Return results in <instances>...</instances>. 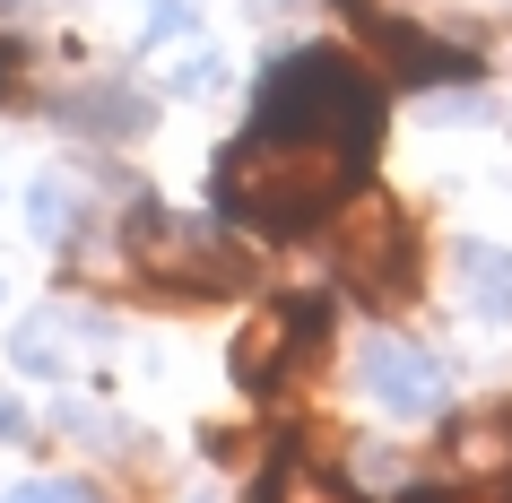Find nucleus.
Wrapping results in <instances>:
<instances>
[{
  "label": "nucleus",
  "instance_id": "nucleus-1",
  "mask_svg": "<svg viewBox=\"0 0 512 503\" xmlns=\"http://www.w3.org/2000/svg\"><path fill=\"white\" fill-rule=\"evenodd\" d=\"M374 148H348V139H243L217 157V209L252 226V235L270 243H296L313 235L330 209H339V191L365 174Z\"/></svg>",
  "mask_w": 512,
  "mask_h": 503
},
{
  "label": "nucleus",
  "instance_id": "nucleus-2",
  "mask_svg": "<svg viewBox=\"0 0 512 503\" xmlns=\"http://www.w3.org/2000/svg\"><path fill=\"white\" fill-rule=\"evenodd\" d=\"M252 139H348V148H374L382 139L374 70L356 53H339V44H304V53L270 61L261 96H252Z\"/></svg>",
  "mask_w": 512,
  "mask_h": 503
},
{
  "label": "nucleus",
  "instance_id": "nucleus-3",
  "mask_svg": "<svg viewBox=\"0 0 512 503\" xmlns=\"http://www.w3.org/2000/svg\"><path fill=\"white\" fill-rule=\"evenodd\" d=\"M330 261H339V287H348L356 304L391 313V304H408V295H417V226H408L400 200L365 191V200H348V209H339Z\"/></svg>",
  "mask_w": 512,
  "mask_h": 503
},
{
  "label": "nucleus",
  "instance_id": "nucleus-4",
  "mask_svg": "<svg viewBox=\"0 0 512 503\" xmlns=\"http://www.w3.org/2000/svg\"><path fill=\"white\" fill-rule=\"evenodd\" d=\"M122 243H131V269H139V278H157V295H174V304H209V295H235L243 287L235 252L209 243L200 226H183V217H165V209H139Z\"/></svg>",
  "mask_w": 512,
  "mask_h": 503
},
{
  "label": "nucleus",
  "instance_id": "nucleus-5",
  "mask_svg": "<svg viewBox=\"0 0 512 503\" xmlns=\"http://www.w3.org/2000/svg\"><path fill=\"white\" fill-rule=\"evenodd\" d=\"M348 27L365 35V53L391 70V79L408 87H434V79H478V53L469 44H443V35H426L417 18H391L382 0H348Z\"/></svg>",
  "mask_w": 512,
  "mask_h": 503
},
{
  "label": "nucleus",
  "instance_id": "nucleus-6",
  "mask_svg": "<svg viewBox=\"0 0 512 503\" xmlns=\"http://www.w3.org/2000/svg\"><path fill=\"white\" fill-rule=\"evenodd\" d=\"M313 347H322V304H270V313L243 321V339H235V382H243V391H278V382H287Z\"/></svg>",
  "mask_w": 512,
  "mask_h": 503
},
{
  "label": "nucleus",
  "instance_id": "nucleus-7",
  "mask_svg": "<svg viewBox=\"0 0 512 503\" xmlns=\"http://www.w3.org/2000/svg\"><path fill=\"white\" fill-rule=\"evenodd\" d=\"M356 382H365V399L391 408V417H434V408L452 399V373L434 365L426 347H408V339H365Z\"/></svg>",
  "mask_w": 512,
  "mask_h": 503
},
{
  "label": "nucleus",
  "instance_id": "nucleus-8",
  "mask_svg": "<svg viewBox=\"0 0 512 503\" xmlns=\"http://www.w3.org/2000/svg\"><path fill=\"white\" fill-rule=\"evenodd\" d=\"M61 122H79L87 139H139L148 122H157V105H148L139 87L105 79V87H79V96H61Z\"/></svg>",
  "mask_w": 512,
  "mask_h": 503
},
{
  "label": "nucleus",
  "instance_id": "nucleus-9",
  "mask_svg": "<svg viewBox=\"0 0 512 503\" xmlns=\"http://www.w3.org/2000/svg\"><path fill=\"white\" fill-rule=\"evenodd\" d=\"M460 287L486 321H512V252L504 243H460Z\"/></svg>",
  "mask_w": 512,
  "mask_h": 503
},
{
  "label": "nucleus",
  "instance_id": "nucleus-10",
  "mask_svg": "<svg viewBox=\"0 0 512 503\" xmlns=\"http://www.w3.org/2000/svg\"><path fill=\"white\" fill-rule=\"evenodd\" d=\"M27 226L44 243H70L87 226V191L70 183V174H35V183H27Z\"/></svg>",
  "mask_w": 512,
  "mask_h": 503
},
{
  "label": "nucleus",
  "instance_id": "nucleus-11",
  "mask_svg": "<svg viewBox=\"0 0 512 503\" xmlns=\"http://www.w3.org/2000/svg\"><path fill=\"white\" fill-rule=\"evenodd\" d=\"M70 330H79L70 313H35L27 330H18V365H27V373H61V356H70Z\"/></svg>",
  "mask_w": 512,
  "mask_h": 503
},
{
  "label": "nucleus",
  "instance_id": "nucleus-12",
  "mask_svg": "<svg viewBox=\"0 0 512 503\" xmlns=\"http://www.w3.org/2000/svg\"><path fill=\"white\" fill-rule=\"evenodd\" d=\"M261 503H356L339 477H322V469H278L270 486H261Z\"/></svg>",
  "mask_w": 512,
  "mask_h": 503
},
{
  "label": "nucleus",
  "instance_id": "nucleus-13",
  "mask_svg": "<svg viewBox=\"0 0 512 503\" xmlns=\"http://www.w3.org/2000/svg\"><path fill=\"white\" fill-rule=\"evenodd\" d=\"M400 503H512V477H478V486H408Z\"/></svg>",
  "mask_w": 512,
  "mask_h": 503
},
{
  "label": "nucleus",
  "instance_id": "nucleus-14",
  "mask_svg": "<svg viewBox=\"0 0 512 503\" xmlns=\"http://www.w3.org/2000/svg\"><path fill=\"white\" fill-rule=\"evenodd\" d=\"M217 79H226V61H217L209 44H200V53H183V61H174V87H183V96H209Z\"/></svg>",
  "mask_w": 512,
  "mask_h": 503
},
{
  "label": "nucleus",
  "instance_id": "nucleus-15",
  "mask_svg": "<svg viewBox=\"0 0 512 503\" xmlns=\"http://www.w3.org/2000/svg\"><path fill=\"white\" fill-rule=\"evenodd\" d=\"M9 503H96V495H87V486H18Z\"/></svg>",
  "mask_w": 512,
  "mask_h": 503
},
{
  "label": "nucleus",
  "instance_id": "nucleus-16",
  "mask_svg": "<svg viewBox=\"0 0 512 503\" xmlns=\"http://www.w3.org/2000/svg\"><path fill=\"white\" fill-rule=\"evenodd\" d=\"M18 434H27V417H18V399L0 391V443H18Z\"/></svg>",
  "mask_w": 512,
  "mask_h": 503
},
{
  "label": "nucleus",
  "instance_id": "nucleus-17",
  "mask_svg": "<svg viewBox=\"0 0 512 503\" xmlns=\"http://www.w3.org/2000/svg\"><path fill=\"white\" fill-rule=\"evenodd\" d=\"M18 9H27V0H0V18H18Z\"/></svg>",
  "mask_w": 512,
  "mask_h": 503
}]
</instances>
